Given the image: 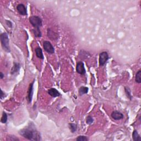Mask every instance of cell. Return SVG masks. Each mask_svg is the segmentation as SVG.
Instances as JSON below:
<instances>
[{
	"label": "cell",
	"instance_id": "1",
	"mask_svg": "<svg viewBox=\"0 0 141 141\" xmlns=\"http://www.w3.org/2000/svg\"><path fill=\"white\" fill-rule=\"evenodd\" d=\"M19 134L24 138L31 141H39L41 140L40 135L36 130L31 128H26L21 129Z\"/></svg>",
	"mask_w": 141,
	"mask_h": 141
},
{
	"label": "cell",
	"instance_id": "2",
	"mask_svg": "<svg viewBox=\"0 0 141 141\" xmlns=\"http://www.w3.org/2000/svg\"><path fill=\"white\" fill-rule=\"evenodd\" d=\"M0 37H1V45L3 50H5L7 52H9L11 51V50L9 44V38L8 34L6 33H2Z\"/></svg>",
	"mask_w": 141,
	"mask_h": 141
},
{
	"label": "cell",
	"instance_id": "3",
	"mask_svg": "<svg viewBox=\"0 0 141 141\" xmlns=\"http://www.w3.org/2000/svg\"><path fill=\"white\" fill-rule=\"evenodd\" d=\"M29 22L34 28L40 29L43 25L42 19L38 16H33L29 18Z\"/></svg>",
	"mask_w": 141,
	"mask_h": 141
},
{
	"label": "cell",
	"instance_id": "4",
	"mask_svg": "<svg viewBox=\"0 0 141 141\" xmlns=\"http://www.w3.org/2000/svg\"><path fill=\"white\" fill-rule=\"evenodd\" d=\"M109 56L108 53L106 51H104L101 52L99 54V65L100 66H103L105 65V64L106 63L108 60L109 59Z\"/></svg>",
	"mask_w": 141,
	"mask_h": 141
},
{
	"label": "cell",
	"instance_id": "5",
	"mask_svg": "<svg viewBox=\"0 0 141 141\" xmlns=\"http://www.w3.org/2000/svg\"><path fill=\"white\" fill-rule=\"evenodd\" d=\"M43 48L45 51L50 54H53L55 52V50L52 45L50 41H44L43 42Z\"/></svg>",
	"mask_w": 141,
	"mask_h": 141
},
{
	"label": "cell",
	"instance_id": "6",
	"mask_svg": "<svg viewBox=\"0 0 141 141\" xmlns=\"http://www.w3.org/2000/svg\"><path fill=\"white\" fill-rule=\"evenodd\" d=\"M34 83V80H33V82L31 83V84H30L29 89H28V94H27V97H26V99H27L28 104L31 103L32 100V97H33V95Z\"/></svg>",
	"mask_w": 141,
	"mask_h": 141
},
{
	"label": "cell",
	"instance_id": "7",
	"mask_svg": "<svg viewBox=\"0 0 141 141\" xmlns=\"http://www.w3.org/2000/svg\"><path fill=\"white\" fill-rule=\"evenodd\" d=\"M76 71L78 74L81 75L85 74L86 73V69L84 68V63L82 61H80L77 63L76 65Z\"/></svg>",
	"mask_w": 141,
	"mask_h": 141
},
{
	"label": "cell",
	"instance_id": "8",
	"mask_svg": "<svg viewBox=\"0 0 141 141\" xmlns=\"http://www.w3.org/2000/svg\"><path fill=\"white\" fill-rule=\"evenodd\" d=\"M17 10L18 12L19 13L20 15H22V16H26L27 15V8L23 4H19L17 7Z\"/></svg>",
	"mask_w": 141,
	"mask_h": 141
},
{
	"label": "cell",
	"instance_id": "9",
	"mask_svg": "<svg viewBox=\"0 0 141 141\" xmlns=\"http://www.w3.org/2000/svg\"><path fill=\"white\" fill-rule=\"evenodd\" d=\"M111 116L115 120H120L123 118V115L121 112L118 111H114L111 114Z\"/></svg>",
	"mask_w": 141,
	"mask_h": 141
},
{
	"label": "cell",
	"instance_id": "10",
	"mask_svg": "<svg viewBox=\"0 0 141 141\" xmlns=\"http://www.w3.org/2000/svg\"><path fill=\"white\" fill-rule=\"evenodd\" d=\"M48 93L52 97H54V98L58 97L61 95L60 93H59V92L58 91L57 89H56L55 88H51V89H49L48 91Z\"/></svg>",
	"mask_w": 141,
	"mask_h": 141
},
{
	"label": "cell",
	"instance_id": "11",
	"mask_svg": "<svg viewBox=\"0 0 141 141\" xmlns=\"http://www.w3.org/2000/svg\"><path fill=\"white\" fill-rule=\"evenodd\" d=\"M48 37L52 40H55L57 39L58 35L57 33H56L54 31H52L51 29H48Z\"/></svg>",
	"mask_w": 141,
	"mask_h": 141
},
{
	"label": "cell",
	"instance_id": "12",
	"mask_svg": "<svg viewBox=\"0 0 141 141\" xmlns=\"http://www.w3.org/2000/svg\"><path fill=\"white\" fill-rule=\"evenodd\" d=\"M35 51V54H36L37 57L40 59L44 60V57L43 53V50L40 47H37V48H36Z\"/></svg>",
	"mask_w": 141,
	"mask_h": 141
},
{
	"label": "cell",
	"instance_id": "13",
	"mask_svg": "<svg viewBox=\"0 0 141 141\" xmlns=\"http://www.w3.org/2000/svg\"><path fill=\"white\" fill-rule=\"evenodd\" d=\"M88 91H89V89L86 86H81L79 89V95L82 96L84 94H87Z\"/></svg>",
	"mask_w": 141,
	"mask_h": 141
},
{
	"label": "cell",
	"instance_id": "14",
	"mask_svg": "<svg viewBox=\"0 0 141 141\" xmlns=\"http://www.w3.org/2000/svg\"><path fill=\"white\" fill-rule=\"evenodd\" d=\"M20 64L19 63L14 62L13 66L12 68V72H11V74H13L15 73H17L18 71L20 69Z\"/></svg>",
	"mask_w": 141,
	"mask_h": 141
},
{
	"label": "cell",
	"instance_id": "15",
	"mask_svg": "<svg viewBox=\"0 0 141 141\" xmlns=\"http://www.w3.org/2000/svg\"><path fill=\"white\" fill-rule=\"evenodd\" d=\"M132 137L133 140L135 141H141V137H140V135L138 134V132L137 130H134L132 133Z\"/></svg>",
	"mask_w": 141,
	"mask_h": 141
},
{
	"label": "cell",
	"instance_id": "16",
	"mask_svg": "<svg viewBox=\"0 0 141 141\" xmlns=\"http://www.w3.org/2000/svg\"><path fill=\"white\" fill-rule=\"evenodd\" d=\"M135 80L138 83H141V70L140 69L138 72H137L135 77Z\"/></svg>",
	"mask_w": 141,
	"mask_h": 141
},
{
	"label": "cell",
	"instance_id": "17",
	"mask_svg": "<svg viewBox=\"0 0 141 141\" xmlns=\"http://www.w3.org/2000/svg\"><path fill=\"white\" fill-rule=\"evenodd\" d=\"M69 129L72 133H74L77 131V125L76 123H69Z\"/></svg>",
	"mask_w": 141,
	"mask_h": 141
},
{
	"label": "cell",
	"instance_id": "18",
	"mask_svg": "<svg viewBox=\"0 0 141 141\" xmlns=\"http://www.w3.org/2000/svg\"><path fill=\"white\" fill-rule=\"evenodd\" d=\"M33 31L34 33L35 37H41V32L40 31V29H37V28H34L33 29Z\"/></svg>",
	"mask_w": 141,
	"mask_h": 141
},
{
	"label": "cell",
	"instance_id": "19",
	"mask_svg": "<svg viewBox=\"0 0 141 141\" xmlns=\"http://www.w3.org/2000/svg\"><path fill=\"white\" fill-rule=\"evenodd\" d=\"M125 91L126 92V94L127 97L129 99V100H132V96H131V91L129 89V88L127 87H125Z\"/></svg>",
	"mask_w": 141,
	"mask_h": 141
},
{
	"label": "cell",
	"instance_id": "20",
	"mask_svg": "<svg viewBox=\"0 0 141 141\" xmlns=\"http://www.w3.org/2000/svg\"><path fill=\"white\" fill-rule=\"evenodd\" d=\"M7 115L6 113L5 112H3L2 114V116L1 117V122L2 123H7Z\"/></svg>",
	"mask_w": 141,
	"mask_h": 141
},
{
	"label": "cell",
	"instance_id": "21",
	"mask_svg": "<svg viewBox=\"0 0 141 141\" xmlns=\"http://www.w3.org/2000/svg\"><path fill=\"white\" fill-rule=\"evenodd\" d=\"M94 122L93 118L91 116H87L86 119V123L88 125H91V124Z\"/></svg>",
	"mask_w": 141,
	"mask_h": 141
},
{
	"label": "cell",
	"instance_id": "22",
	"mask_svg": "<svg viewBox=\"0 0 141 141\" xmlns=\"http://www.w3.org/2000/svg\"><path fill=\"white\" fill-rule=\"evenodd\" d=\"M77 141H88V138L86 136H78L76 138Z\"/></svg>",
	"mask_w": 141,
	"mask_h": 141
},
{
	"label": "cell",
	"instance_id": "23",
	"mask_svg": "<svg viewBox=\"0 0 141 141\" xmlns=\"http://www.w3.org/2000/svg\"><path fill=\"white\" fill-rule=\"evenodd\" d=\"M7 140L14 141H18L19 139L18 138H17V137L14 136H8V137H7Z\"/></svg>",
	"mask_w": 141,
	"mask_h": 141
},
{
	"label": "cell",
	"instance_id": "24",
	"mask_svg": "<svg viewBox=\"0 0 141 141\" xmlns=\"http://www.w3.org/2000/svg\"><path fill=\"white\" fill-rule=\"evenodd\" d=\"M6 24L7 25V26H8V27L9 28H12V23L11 22V21H9V20H6Z\"/></svg>",
	"mask_w": 141,
	"mask_h": 141
},
{
	"label": "cell",
	"instance_id": "25",
	"mask_svg": "<svg viewBox=\"0 0 141 141\" xmlns=\"http://www.w3.org/2000/svg\"><path fill=\"white\" fill-rule=\"evenodd\" d=\"M1 99H2L3 98L5 97V93H3V92L2 91V90H1Z\"/></svg>",
	"mask_w": 141,
	"mask_h": 141
},
{
	"label": "cell",
	"instance_id": "26",
	"mask_svg": "<svg viewBox=\"0 0 141 141\" xmlns=\"http://www.w3.org/2000/svg\"><path fill=\"white\" fill-rule=\"evenodd\" d=\"M4 76H5V75L3 74V73L2 72L0 73V78H1V80H2L3 77H4Z\"/></svg>",
	"mask_w": 141,
	"mask_h": 141
}]
</instances>
